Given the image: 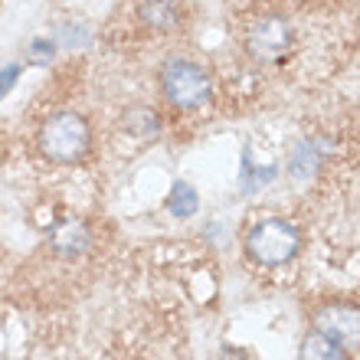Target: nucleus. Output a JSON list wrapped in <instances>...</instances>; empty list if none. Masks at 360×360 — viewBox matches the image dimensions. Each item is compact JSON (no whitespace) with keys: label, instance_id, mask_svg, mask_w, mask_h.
<instances>
[{"label":"nucleus","instance_id":"1","mask_svg":"<svg viewBox=\"0 0 360 360\" xmlns=\"http://www.w3.org/2000/svg\"><path fill=\"white\" fill-rule=\"evenodd\" d=\"M39 148L49 161L56 164H76L89 151V122L76 112L53 115L43 131H39Z\"/></svg>","mask_w":360,"mask_h":360},{"label":"nucleus","instance_id":"10","mask_svg":"<svg viewBox=\"0 0 360 360\" xmlns=\"http://www.w3.org/2000/svg\"><path fill=\"white\" fill-rule=\"evenodd\" d=\"M20 76V66H7V69H0V98L13 89V82H17Z\"/></svg>","mask_w":360,"mask_h":360},{"label":"nucleus","instance_id":"9","mask_svg":"<svg viewBox=\"0 0 360 360\" xmlns=\"http://www.w3.org/2000/svg\"><path fill=\"white\" fill-rule=\"evenodd\" d=\"M197 207H200L197 190L190 187V184H174L171 197H167V210H171L174 217L187 219V217H193V213H197Z\"/></svg>","mask_w":360,"mask_h":360},{"label":"nucleus","instance_id":"6","mask_svg":"<svg viewBox=\"0 0 360 360\" xmlns=\"http://www.w3.org/2000/svg\"><path fill=\"white\" fill-rule=\"evenodd\" d=\"M141 20L148 23L151 30L158 33H167L180 23V13H177V4L174 0H141V7H138Z\"/></svg>","mask_w":360,"mask_h":360},{"label":"nucleus","instance_id":"5","mask_svg":"<svg viewBox=\"0 0 360 360\" xmlns=\"http://www.w3.org/2000/svg\"><path fill=\"white\" fill-rule=\"evenodd\" d=\"M318 331L324 338H331L338 347L344 351H354L360 341V324H357V311L354 308H344V304H331L318 314Z\"/></svg>","mask_w":360,"mask_h":360},{"label":"nucleus","instance_id":"2","mask_svg":"<svg viewBox=\"0 0 360 360\" xmlns=\"http://www.w3.org/2000/svg\"><path fill=\"white\" fill-rule=\"evenodd\" d=\"M161 92L174 108L193 112L210 98V76L190 59H171L161 69Z\"/></svg>","mask_w":360,"mask_h":360},{"label":"nucleus","instance_id":"7","mask_svg":"<svg viewBox=\"0 0 360 360\" xmlns=\"http://www.w3.org/2000/svg\"><path fill=\"white\" fill-rule=\"evenodd\" d=\"M89 229L82 223H66V226H59L53 233V246H56L59 256H82L89 249Z\"/></svg>","mask_w":360,"mask_h":360},{"label":"nucleus","instance_id":"8","mask_svg":"<svg viewBox=\"0 0 360 360\" xmlns=\"http://www.w3.org/2000/svg\"><path fill=\"white\" fill-rule=\"evenodd\" d=\"M302 360H347V351L338 347L331 338H324L321 331H311L302 344Z\"/></svg>","mask_w":360,"mask_h":360},{"label":"nucleus","instance_id":"11","mask_svg":"<svg viewBox=\"0 0 360 360\" xmlns=\"http://www.w3.org/2000/svg\"><path fill=\"white\" fill-rule=\"evenodd\" d=\"M39 53V59H49V53H53V46L49 43H33V56Z\"/></svg>","mask_w":360,"mask_h":360},{"label":"nucleus","instance_id":"3","mask_svg":"<svg viewBox=\"0 0 360 360\" xmlns=\"http://www.w3.org/2000/svg\"><path fill=\"white\" fill-rule=\"evenodd\" d=\"M249 256L262 266H282L298 252V229L285 219H262L246 239Z\"/></svg>","mask_w":360,"mask_h":360},{"label":"nucleus","instance_id":"4","mask_svg":"<svg viewBox=\"0 0 360 360\" xmlns=\"http://www.w3.org/2000/svg\"><path fill=\"white\" fill-rule=\"evenodd\" d=\"M288 43H292V30H288V23H285L282 17L259 20L246 37L249 53H252L259 63H272V59H278L285 49H288Z\"/></svg>","mask_w":360,"mask_h":360}]
</instances>
